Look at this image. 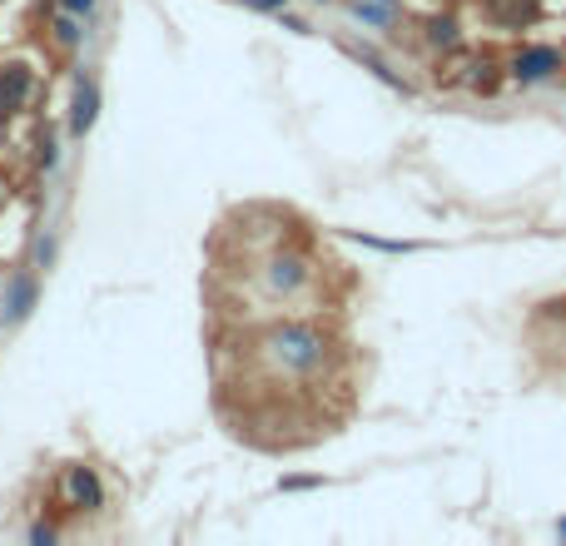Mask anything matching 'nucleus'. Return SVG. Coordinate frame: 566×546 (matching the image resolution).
<instances>
[{
  "mask_svg": "<svg viewBox=\"0 0 566 546\" xmlns=\"http://www.w3.org/2000/svg\"><path fill=\"white\" fill-rule=\"evenodd\" d=\"M378 5H393V0H378Z\"/></svg>",
  "mask_w": 566,
  "mask_h": 546,
  "instance_id": "nucleus-16",
  "label": "nucleus"
},
{
  "mask_svg": "<svg viewBox=\"0 0 566 546\" xmlns=\"http://www.w3.org/2000/svg\"><path fill=\"white\" fill-rule=\"evenodd\" d=\"M55 40H60L65 50H75V45L85 40V30H80V15H70V10H60V20H55Z\"/></svg>",
  "mask_w": 566,
  "mask_h": 546,
  "instance_id": "nucleus-8",
  "label": "nucleus"
},
{
  "mask_svg": "<svg viewBox=\"0 0 566 546\" xmlns=\"http://www.w3.org/2000/svg\"><path fill=\"white\" fill-rule=\"evenodd\" d=\"M35 308V278H15L10 283V298H5V313L10 318H25Z\"/></svg>",
  "mask_w": 566,
  "mask_h": 546,
  "instance_id": "nucleus-7",
  "label": "nucleus"
},
{
  "mask_svg": "<svg viewBox=\"0 0 566 546\" xmlns=\"http://www.w3.org/2000/svg\"><path fill=\"white\" fill-rule=\"evenodd\" d=\"M30 90H35V75H30V65H0V120L5 115H15L25 100H30Z\"/></svg>",
  "mask_w": 566,
  "mask_h": 546,
  "instance_id": "nucleus-4",
  "label": "nucleus"
},
{
  "mask_svg": "<svg viewBox=\"0 0 566 546\" xmlns=\"http://www.w3.org/2000/svg\"><path fill=\"white\" fill-rule=\"evenodd\" d=\"M323 477H283V492H308V487H318Z\"/></svg>",
  "mask_w": 566,
  "mask_h": 546,
  "instance_id": "nucleus-11",
  "label": "nucleus"
},
{
  "mask_svg": "<svg viewBox=\"0 0 566 546\" xmlns=\"http://www.w3.org/2000/svg\"><path fill=\"white\" fill-rule=\"evenodd\" d=\"M557 532H562V537H566V522H562V527H557Z\"/></svg>",
  "mask_w": 566,
  "mask_h": 546,
  "instance_id": "nucleus-15",
  "label": "nucleus"
},
{
  "mask_svg": "<svg viewBox=\"0 0 566 546\" xmlns=\"http://www.w3.org/2000/svg\"><path fill=\"white\" fill-rule=\"evenodd\" d=\"M487 20L502 30H522L542 20V0H487Z\"/></svg>",
  "mask_w": 566,
  "mask_h": 546,
  "instance_id": "nucleus-6",
  "label": "nucleus"
},
{
  "mask_svg": "<svg viewBox=\"0 0 566 546\" xmlns=\"http://www.w3.org/2000/svg\"><path fill=\"white\" fill-rule=\"evenodd\" d=\"M60 5H65L70 15H95V5H100V0H60Z\"/></svg>",
  "mask_w": 566,
  "mask_h": 546,
  "instance_id": "nucleus-12",
  "label": "nucleus"
},
{
  "mask_svg": "<svg viewBox=\"0 0 566 546\" xmlns=\"http://www.w3.org/2000/svg\"><path fill=\"white\" fill-rule=\"evenodd\" d=\"M427 40L432 45H457V20L452 15H432L427 20Z\"/></svg>",
  "mask_w": 566,
  "mask_h": 546,
  "instance_id": "nucleus-9",
  "label": "nucleus"
},
{
  "mask_svg": "<svg viewBox=\"0 0 566 546\" xmlns=\"http://www.w3.org/2000/svg\"><path fill=\"white\" fill-rule=\"evenodd\" d=\"M353 15H358V20H373V25H383V20H388V15H383L378 5H368V0H358V5H353Z\"/></svg>",
  "mask_w": 566,
  "mask_h": 546,
  "instance_id": "nucleus-10",
  "label": "nucleus"
},
{
  "mask_svg": "<svg viewBox=\"0 0 566 546\" xmlns=\"http://www.w3.org/2000/svg\"><path fill=\"white\" fill-rule=\"evenodd\" d=\"M562 70V50H552V45H527V50H517V60H512V75L522 80V85H542V80H552Z\"/></svg>",
  "mask_w": 566,
  "mask_h": 546,
  "instance_id": "nucleus-2",
  "label": "nucleus"
},
{
  "mask_svg": "<svg viewBox=\"0 0 566 546\" xmlns=\"http://www.w3.org/2000/svg\"><path fill=\"white\" fill-rule=\"evenodd\" d=\"M239 358H244V388L254 393L249 422L259 412H283V393H288V412L298 422V408L308 398H318V388H343V383H333L338 343L328 338V328L303 323V318H274V323L244 328Z\"/></svg>",
  "mask_w": 566,
  "mask_h": 546,
  "instance_id": "nucleus-1",
  "label": "nucleus"
},
{
  "mask_svg": "<svg viewBox=\"0 0 566 546\" xmlns=\"http://www.w3.org/2000/svg\"><path fill=\"white\" fill-rule=\"evenodd\" d=\"M65 497H70L75 512H100V507H105V482H100V472H95V467H70V472H65Z\"/></svg>",
  "mask_w": 566,
  "mask_h": 546,
  "instance_id": "nucleus-3",
  "label": "nucleus"
},
{
  "mask_svg": "<svg viewBox=\"0 0 566 546\" xmlns=\"http://www.w3.org/2000/svg\"><path fill=\"white\" fill-rule=\"evenodd\" d=\"M95 115H100V85L90 75H80L75 80V100H70V135L85 139L90 125H95Z\"/></svg>",
  "mask_w": 566,
  "mask_h": 546,
  "instance_id": "nucleus-5",
  "label": "nucleus"
},
{
  "mask_svg": "<svg viewBox=\"0 0 566 546\" xmlns=\"http://www.w3.org/2000/svg\"><path fill=\"white\" fill-rule=\"evenodd\" d=\"M244 5H254V10H264V15H279V10H288V0H244Z\"/></svg>",
  "mask_w": 566,
  "mask_h": 546,
  "instance_id": "nucleus-13",
  "label": "nucleus"
},
{
  "mask_svg": "<svg viewBox=\"0 0 566 546\" xmlns=\"http://www.w3.org/2000/svg\"><path fill=\"white\" fill-rule=\"evenodd\" d=\"M30 542H35V546H50V542H55V527H30Z\"/></svg>",
  "mask_w": 566,
  "mask_h": 546,
  "instance_id": "nucleus-14",
  "label": "nucleus"
}]
</instances>
